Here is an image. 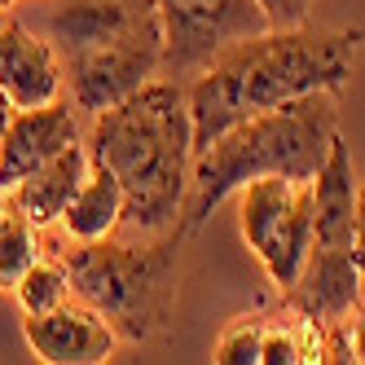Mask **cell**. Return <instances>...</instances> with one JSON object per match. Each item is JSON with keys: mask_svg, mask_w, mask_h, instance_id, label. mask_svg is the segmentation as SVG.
I'll return each mask as SVG.
<instances>
[{"mask_svg": "<svg viewBox=\"0 0 365 365\" xmlns=\"http://www.w3.org/2000/svg\"><path fill=\"white\" fill-rule=\"evenodd\" d=\"M356 27L312 31V27H269L247 36L202 66L190 97L194 154L238 119L277 110L308 93H339L356 66Z\"/></svg>", "mask_w": 365, "mask_h": 365, "instance_id": "cell-1", "label": "cell"}, {"mask_svg": "<svg viewBox=\"0 0 365 365\" xmlns=\"http://www.w3.org/2000/svg\"><path fill=\"white\" fill-rule=\"evenodd\" d=\"M88 159L119 176L128 225H137L141 233L176 229L194 168L190 97L168 80H150L119 106L97 110Z\"/></svg>", "mask_w": 365, "mask_h": 365, "instance_id": "cell-2", "label": "cell"}, {"mask_svg": "<svg viewBox=\"0 0 365 365\" xmlns=\"http://www.w3.org/2000/svg\"><path fill=\"white\" fill-rule=\"evenodd\" d=\"M339 137V106L334 93H308L295 97L277 110L238 119L212 137L190 168V194L180 207V233H198L216 207L238 194L247 180L259 176H291V180H312L322 172L330 141Z\"/></svg>", "mask_w": 365, "mask_h": 365, "instance_id": "cell-3", "label": "cell"}, {"mask_svg": "<svg viewBox=\"0 0 365 365\" xmlns=\"http://www.w3.org/2000/svg\"><path fill=\"white\" fill-rule=\"evenodd\" d=\"M180 229H168L154 242H119L115 233L97 242H75L66 251L71 295L93 304L128 344L163 334L176 317L180 277Z\"/></svg>", "mask_w": 365, "mask_h": 365, "instance_id": "cell-4", "label": "cell"}, {"mask_svg": "<svg viewBox=\"0 0 365 365\" xmlns=\"http://www.w3.org/2000/svg\"><path fill=\"white\" fill-rule=\"evenodd\" d=\"M163 27V71H202L225 48L269 31L259 0H154Z\"/></svg>", "mask_w": 365, "mask_h": 365, "instance_id": "cell-5", "label": "cell"}, {"mask_svg": "<svg viewBox=\"0 0 365 365\" xmlns=\"http://www.w3.org/2000/svg\"><path fill=\"white\" fill-rule=\"evenodd\" d=\"M163 71V27L159 14H150L137 31H128L115 44L88 48V53H71L66 58V80L71 97L80 110H110L123 97H133L145 88L154 75Z\"/></svg>", "mask_w": 365, "mask_h": 365, "instance_id": "cell-6", "label": "cell"}, {"mask_svg": "<svg viewBox=\"0 0 365 365\" xmlns=\"http://www.w3.org/2000/svg\"><path fill=\"white\" fill-rule=\"evenodd\" d=\"M22 339L44 365H97L119 348L115 326L84 299H66L22 322Z\"/></svg>", "mask_w": 365, "mask_h": 365, "instance_id": "cell-7", "label": "cell"}, {"mask_svg": "<svg viewBox=\"0 0 365 365\" xmlns=\"http://www.w3.org/2000/svg\"><path fill=\"white\" fill-rule=\"evenodd\" d=\"M75 141H80V123L71 115V101L58 97L48 106L14 110V119L0 133V198Z\"/></svg>", "mask_w": 365, "mask_h": 365, "instance_id": "cell-8", "label": "cell"}, {"mask_svg": "<svg viewBox=\"0 0 365 365\" xmlns=\"http://www.w3.org/2000/svg\"><path fill=\"white\" fill-rule=\"evenodd\" d=\"M0 88L14 101V110L58 101L66 88V71L58 62L53 40L36 36L22 22H5L0 27Z\"/></svg>", "mask_w": 365, "mask_h": 365, "instance_id": "cell-9", "label": "cell"}, {"mask_svg": "<svg viewBox=\"0 0 365 365\" xmlns=\"http://www.w3.org/2000/svg\"><path fill=\"white\" fill-rule=\"evenodd\" d=\"M356 190L352 150L334 137L322 172L312 176V251L356 255Z\"/></svg>", "mask_w": 365, "mask_h": 365, "instance_id": "cell-10", "label": "cell"}, {"mask_svg": "<svg viewBox=\"0 0 365 365\" xmlns=\"http://www.w3.org/2000/svg\"><path fill=\"white\" fill-rule=\"evenodd\" d=\"M150 14L154 5H141V0H58V9L48 14V36H53V48H62V58H71L123 40Z\"/></svg>", "mask_w": 365, "mask_h": 365, "instance_id": "cell-11", "label": "cell"}, {"mask_svg": "<svg viewBox=\"0 0 365 365\" xmlns=\"http://www.w3.org/2000/svg\"><path fill=\"white\" fill-rule=\"evenodd\" d=\"M88 168H93V159H88V145L84 141H75V145H66L58 159H48L44 168H36L22 185H14L9 194H5V202L14 207L18 216H27L36 229H48L53 220H62V212H66V202H71V194L80 190V180L88 176Z\"/></svg>", "mask_w": 365, "mask_h": 365, "instance_id": "cell-12", "label": "cell"}, {"mask_svg": "<svg viewBox=\"0 0 365 365\" xmlns=\"http://www.w3.org/2000/svg\"><path fill=\"white\" fill-rule=\"evenodd\" d=\"M119 225H128L123 185H119V176L110 168L93 163L88 176L80 180V190H75L71 202H66L62 229H66V238H75V242H97V238L119 233Z\"/></svg>", "mask_w": 365, "mask_h": 365, "instance_id": "cell-13", "label": "cell"}, {"mask_svg": "<svg viewBox=\"0 0 365 365\" xmlns=\"http://www.w3.org/2000/svg\"><path fill=\"white\" fill-rule=\"evenodd\" d=\"M14 299L18 308L36 317V312H48L71 299V273H66V259L62 255H36V264L14 282Z\"/></svg>", "mask_w": 365, "mask_h": 365, "instance_id": "cell-14", "label": "cell"}, {"mask_svg": "<svg viewBox=\"0 0 365 365\" xmlns=\"http://www.w3.org/2000/svg\"><path fill=\"white\" fill-rule=\"evenodd\" d=\"M40 242H36V225L27 216H18L14 207H0V291L14 286L22 273L36 264Z\"/></svg>", "mask_w": 365, "mask_h": 365, "instance_id": "cell-15", "label": "cell"}, {"mask_svg": "<svg viewBox=\"0 0 365 365\" xmlns=\"http://www.w3.org/2000/svg\"><path fill=\"white\" fill-rule=\"evenodd\" d=\"M264 317L259 312H251V317H233L220 339H216V348H212V361L216 365H259V344H264Z\"/></svg>", "mask_w": 365, "mask_h": 365, "instance_id": "cell-16", "label": "cell"}, {"mask_svg": "<svg viewBox=\"0 0 365 365\" xmlns=\"http://www.w3.org/2000/svg\"><path fill=\"white\" fill-rule=\"evenodd\" d=\"M259 365H304V352H299V330H295V326H264V344H259Z\"/></svg>", "mask_w": 365, "mask_h": 365, "instance_id": "cell-17", "label": "cell"}, {"mask_svg": "<svg viewBox=\"0 0 365 365\" xmlns=\"http://www.w3.org/2000/svg\"><path fill=\"white\" fill-rule=\"evenodd\" d=\"M259 9L269 14V27H304L312 0H259Z\"/></svg>", "mask_w": 365, "mask_h": 365, "instance_id": "cell-18", "label": "cell"}, {"mask_svg": "<svg viewBox=\"0 0 365 365\" xmlns=\"http://www.w3.org/2000/svg\"><path fill=\"white\" fill-rule=\"evenodd\" d=\"M356 269L365 277V185L356 190Z\"/></svg>", "mask_w": 365, "mask_h": 365, "instance_id": "cell-19", "label": "cell"}, {"mask_svg": "<svg viewBox=\"0 0 365 365\" xmlns=\"http://www.w3.org/2000/svg\"><path fill=\"white\" fill-rule=\"evenodd\" d=\"M352 348H356V361H365V312H361L356 326H352Z\"/></svg>", "mask_w": 365, "mask_h": 365, "instance_id": "cell-20", "label": "cell"}, {"mask_svg": "<svg viewBox=\"0 0 365 365\" xmlns=\"http://www.w3.org/2000/svg\"><path fill=\"white\" fill-rule=\"evenodd\" d=\"M14 119V101L5 97V88H0V133H5V123Z\"/></svg>", "mask_w": 365, "mask_h": 365, "instance_id": "cell-21", "label": "cell"}, {"mask_svg": "<svg viewBox=\"0 0 365 365\" xmlns=\"http://www.w3.org/2000/svg\"><path fill=\"white\" fill-rule=\"evenodd\" d=\"M18 5V0H0V14H5V9H14Z\"/></svg>", "mask_w": 365, "mask_h": 365, "instance_id": "cell-22", "label": "cell"}]
</instances>
